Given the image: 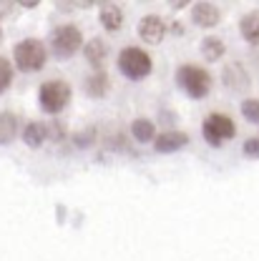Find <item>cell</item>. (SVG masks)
Masks as SVG:
<instances>
[{"label":"cell","instance_id":"44dd1931","mask_svg":"<svg viewBox=\"0 0 259 261\" xmlns=\"http://www.w3.org/2000/svg\"><path fill=\"white\" fill-rule=\"evenodd\" d=\"M242 151L247 156H252V159H259V138H247L244 146H242Z\"/></svg>","mask_w":259,"mask_h":261},{"label":"cell","instance_id":"3957f363","mask_svg":"<svg viewBox=\"0 0 259 261\" xmlns=\"http://www.w3.org/2000/svg\"><path fill=\"white\" fill-rule=\"evenodd\" d=\"M116 63H119L121 75H126L129 81H141V78H146V75L151 73V68H154L151 56H149L146 50L136 48V45H126V48L119 53Z\"/></svg>","mask_w":259,"mask_h":261},{"label":"cell","instance_id":"ac0fdd59","mask_svg":"<svg viewBox=\"0 0 259 261\" xmlns=\"http://www.w3.org/2000/svg\"><path fill=\"white\" fill-rule=\"evenodd\" d=\"M18 133V116L15 113H0V143H10Z\"/></svg>","mask_w":259,"mask_h":261},{"label":"cell","instance_id":"8fae6325","mask_svg":"<svg viewBox=\"0 0 259 261\" xmlns=\"http://www.w3.org/2000/svg\"><path fill=\"white\" fill-rule=\"evenodd\" d=\"M83 56H86L88 63L93 65V70H103L106 58H108V45H106V40L91 38L88 43H83Z\"/></svg>","mask_w":259,"mask_h":261},{"label":"cell","instance_id":"5bb4252c","mask_svg":"<svg viewBox=\"0 0 259 261\" xmlns=\"http://www.w3.org/2000/svg\"><path fill=\"white\" fill-rule=\"evenodd\" d=\"M239 33L242 38L249 43V45H259V13H247L242 20H239Z\"/></svg>","mask_w":259,"mask_h":261},{"label":"cell","instance_id":"277c9868","mask_svg":"<svg viewBox=\"0 0 259 261\" xmlns=\"http://www.w3.org/2000/svg\"><path fill=\"white\" fill-rule=\"evenodd\" d=\"M83 48V33L76 25H58L51 33V50L56 53V58L68 61L73 58L78 50Z\"/></svg>","mask_w":259,"mask_h":261},{"label":"cell","instance_id":"ffe728a7","mask_svg":"<svg viewBox=\"0 0 259 261\" xmlns=\"http://www.w3.org/2000/svg\"><path fill=\"white\" fill-rule=\"evenodd\" d=\"M13 83V65L8 58H3L0 56V93L3 91H8V86Z\"/></svg>","mask_w":259,"mask_h":261},{"label":"cell","instance_id":"52a82bcc","mask_svg":"<svg viewBox=\"0 0 259 261\" xmlns=\"http://www.w3.org/2000/svg\"><path fill=\"white\" fill-rule=\"evenodd\" d=\"M138 35H141V40L149 43V45L161 43L163 35H166V23H163V18H159V15H144L141 23H138Z\"/></svg>","mask_w":259,"mask_h":261},{"label":"cell","instance_id":"ba28073f","mask_svg":"<svg viewBox=\"0 0 259 261\" xmlns=\"http://www.w3.org/2000/svg\"><path fill=\"white\" fill-rule=\"evenodd\" d=\"M186 143H189V136L181 133V130H161L154 138V148L159 153H174V151L184 148Z\"/></svg>","mask_w":259,"mask_h":261},{"label":"cell","instance_id":"7a4b0ae2","mask_svg":"<svg viewBox=\"0 0 259 261\" xmlns=\"http://www.w3.org/2000/svg\"><path fill=\"white\" fill-rule=\"evenodd\" d=\"M13 56H15V65L23 70V73H35L40 70L45 61H48V48L43 40L38 38H26L20 40L15 48H13Z\"/></svg>","mask_w":259,"mask_h":261},{"label":"cell","instance_id":"8992f818","mask_svg":"<svg viewBox=\"0 0 259 261\" xmlns=\"http://www.w3.org/2000/svg\"><path fill=\"white\" fill-rule=\"evenodd\" d=\"M201 136H204V141H206L209 146L219 148L224 141L237 136V126H234V121H231L229 116H224V113H211V116H206V121H204V126H201Z\"/></svg>","mask_w":259,"mask_h":261},{"label":"cell","instance_id":"4fadbf2b","mask_svg":"<svg viewBox=\"0 0 259 261\" xmlns=\"http://www.w3.org/2000/svg\"><path fill=\"white\" fill-rule=\"evenodd\" d=\"M224 53H227V45H224L222 38H217V35H206V38L201 40V56H204V61L217 63Z\"/></svg>","mask_w":259,"mask_h":261},{"label":"cell","instance_id":"2e32d148","mask_svg":"<svg viewBox=\"0 0 259 261\" xmlns=\"http://www.w3.org/2000/svg\"><path fill=\"white\" fill-rule=\"evenodd\" d=\"M45 138H48V126L40 123V121H31V123L23 128V141H26V146H31V148H40Z\"/></svg>","mask_w":259,"mask_h":261},{"label":"cell","instance_id":"6da1fadb","mask_svg":"<svg viewBox=\"0 0 259 261\" xmlns=\"http://www.w3.org/2000/svg\"><path fill=\"white\" fill-rule=\"evenodd\" d=\"M176 83L189 98H206L211 91V75L201 65L184 63L176 70Z\"/></svg>","mask_w":259,"mask_h":261},{"label":"cell","instance_id":"7402d4cb","mask_svg":"<svg viewBox=\"0 0 259 261\" xmlns=\"http://www.w3.org/2000/svg\"><path fill=\"white\" fill-rule=\"evenodd\" d=\"M171 28H174V33H179V35H181V33H184V25H181V23H174V25H171Z\"/></svg>","mask_w":259,"mask_h":261},{"label":"cell","instance_id":"d6986e66","mask_svg":"<svg viewBox=\"0 0 259 261\" xmlns=\"http://www.w3.org/2000/svg\"><path fill=\"white\" fill-rule=\"evenodd\" d=\"M242 116L249 121V123H259V100L257 98H244L242 106H239Z\"/></svg>","mask_w":259,"mask_h":261},{"label":"cell","instance_id":"9c48e42d","mask_svg":"<svg viewBox=\"0 0 259 261\" xmlns=\"http://www.w3.org/2000/svg\"><path fill=\"white\" fill-rule=\"evenodd\" d=\"M192 18L199 28H214L222 20V10L214 3H196L192 8Z\"/></svg>","mask_w":259,"mask_h":261},{"label":"cell","instance_id":"7c38bea8","mask_svg":"<svg viewBox=\"0 0 259 261\" xmlns=\"http://www.w3.org/2000/svg\"><path fill=\"white\" fill-rule=\"evenodd\" d=\"M98 18H101V25L108 33H116L124 28V10L119 5H103V10H101Z\"/></svg>","mask_w":259,"mask_h":261},{"label":"cell","instance_id":"e0dca14e","mask_svg":"<svg viewBox=\"0 0 259 261\" xmlns=\"http://www.w3.org/2000/svg\"><path fill=\"white\" fill-rule=\"evenodd\" d=\"M131 136L138 141V143H151L156 138V126L149 121V118H133L131 121Z\"/></svg>","mask_w":259,"mask_h":261},{"label":"cell","instance_id":"5b68a950","mask_svg":"<svg viewBox=\"0 0 259 261\" xmlns=\"http://www.w3.org/2000/svg\"><path fill=\"white\" fill-rule=\"evenodd\" d=\"M38 100H40V108L51 116L61 113L65 106L70 103V86L65 81H45L40 88H38Z\"/></svg>","mask_w":259,"mask_h":261},{"label":"cell","instance_id":"30bf717a","mask_svg":"<svg viewBox=\"0 0 259 261\" xmlns=\"http://www.w3.org/2000/svg\"><path fill=\"white\" fill-rule=\"evenodd\" d=\"M222 81H224V86L229 91H237V93L249 88V75H247L242 63H229L224 68V73H222Z\"/></svg>","mask_w":259,"mask_h":261},{"label":"cell","instance_id":"9a60e30c","mask_svg":"<svg viewBox=\"0 0 259 261\" xmlns=\"http://www.w3.org/2000/svg\"><path fill=\"white\" fill-rule=\"evenodd\" d=\"M111 83H108V75L103 70H93L88 78H86V93L91 98H103L108 93Z\"/></svg>","mask_w":259,"mask_h":261}]
</instances>
